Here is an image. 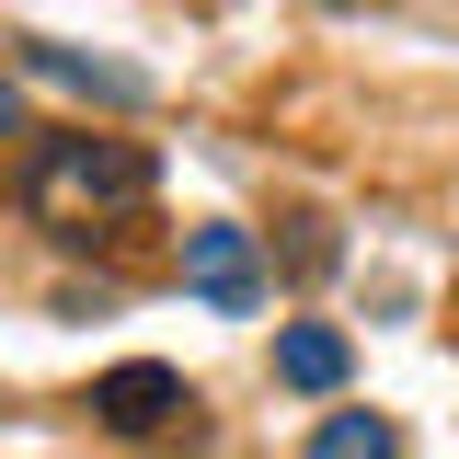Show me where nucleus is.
Here are the masks:
<instances>
[{"instance_id": "nucleus-1", "label": "nucleus", "mask_w": 459, "mask_h": 459, "mask_svg": "<svg viewBox=\"0 0 459 459\" xmlns=\"http://www.w3.org/2000/svg\"><path fill=\"white\" fill-rule=\"evenodd\" d=\"M150 195V150L138 138H92V126H57L23 150V207L35 219H92V207H138Z\"/></svg>"}, {"instance_id": "nucleus-2", "label": "nucleus", "mask_w": 459, "mask_h": 459, "mask_svg": "<svg viewBox=\"0 0 459 459\" xmlns=\"http://www.w3.org/2000/svg\"><path fill=\"white\" fill-rule=\"evenodd\" d=\"M184 287H195L207 310H253V299H264V253H253V230H230V219L184 230Z\"/></svg>"}, {"instance_id": "nucleus-3", "label": "nucleus", "mask_w": 459, "mask_h": 459, "mask_svg": "<svg viewBox=\"0 0 459 459\" xmlns=\"http://www.w3.org/2000/svg\"><path fill=\"white\" fill-rule=\"evenodd\" d=\"M92 413H104L115 437H161L172 413H184V368H161V356H126V368H104V379H92Z\"/></svg>"}, {"instance_id": "nucleus-4", "label": "nucleus", "mask_w": 459, "mask_h": 459, "mask_svg": "<svg viewBox=\"0 0 459 459\" xmlns=\"http://www.w3.org/2000/svg\"><path fill=\"white\" fill-rule=\"evenodd\" d=\"M344 368H356V344H344L333 322H287L276 333V379L287 391H344Z\"/></svg>"}, {"instance_id": "nucleus-5", "label": "nucleus", "mask_w": 459, "mask_h": 459, "mask_svg": "<svg viewBox=\"0 0 459 459\" xmlns=\"http://www.w3.org/2000/svg\"><path fill=\"white\" fill-rule=\"evenodd\" d=\"M23 69H35V81H57V92H92V104H138V69L81 57V47H23Z\"/></svg>"}, {"instance_id": "nucleus-6", "label": "nucleus", "mask_w": 459, "mask_h": 459, "mask_svg": "<svg viewBox=\"0 0 459 459\" xmlns=\"http://www.w3.org/2000/svg\"><path fill=\"white\" fill-rule=\"evenodd\" d=\"M310 459H402V437L379 413H322V425H310Z\"/></svg>"}, {"instance_id": "nucleus-7", "label": "nucleus", "mask_w": 459, "mask_h": 459, "mask_svg": "<svg viewBox=\"0 0 459 459\" xmlns=\"http://www.w3.org/2000/svg\"><path fill=\"white\" fill-rule=\"evenodd\" d=\"M0 138H12V81H0Z\"/></svg>"}, {"instance_id": "nucleus-8", "label": "nucleus", "mask_w": 459, "mask_h": 459, "mask_svg": "<svg viewBox=\"0 0 459 459\" xmlns=\"http://www.w3.org/2000/svg\"><path fill=\"white\" fill-rule=\"evenodd\" d=\"M344 12H356V0H344Z\"/></svg>"}]
</instances>
